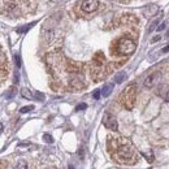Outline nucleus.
<instances>
[{"instance_id": "f257e3e1", "label": "nucleus", "mask_w": 169, "mask_h": 169, "mask_svg": "<svg viewBox=\"0 0 169 169\" xmlns=\"http://www.w3.org/2000/svg\"><path fill=\"white\" fill-rule=\"evenodd\" d=\"M108 152L117 164L122 165H134L139 161V152L135 146L124 137L108 138Z\"/></svg>"}, {"instance_id": "f03ea898", "label": "nucleus", "mask_w": 169, "mask_h": 169, "mask_svg": "<svg viewBox=\"0 0 169 169\" xmlns=\"http://www.w3.org/2000/svg\"><path fill=\"white\" fill-rule=\"evenodd\" d=\"M137 48V43L134 42V39L122 37L119 38L117 41L112 44V55L115 56H129L134 54V51Z\"/></svg>"}, {"instance_id": "7ed1b4c3", "label": "nucleus", "mask_w": 169, "mask_h": 169, "mask_svg": "<svg viewBox=\"0 0 169 169\" xmlns=\"http://www.w3.org/2000/svg\"><path fill=\"white\" fill-rule=\"evenodd\" d=\"M135 99H137V86L133 83V85L126 86V89L121 93L119 100L125 109L130 111L133 109L134 104H135Z\"/></svg>"}, {"instance_id": "20e7f679", "label": "nucleus", "mask_w": 169, "mask_h": 169, "mask_svg": "<svg viewBox=\"0 0 169 169\" xmlns=\"http://www.w3.org/2000/svg\"><path fill=\"white\" fill-rule=\"evenodd\" d=\"M99 5H100V3L98 0H83L81 4V9L85 13H93L95 11H98Z\"/></svg>"}, {"instance_id": "39448f33", "label": "nucleus", "mask_w": 169, "mask_h": 169, "mask_svg": "<svg viewBox=\"0 0 169 169\" xmlns=\"http://www.w3.org/2000/svg\"><path fill=\"white\" fill-rule=\"evenodd\" d=\"M103 124L106 125V128H108L112 132H117V129H119V125H117V120L115 119L112 115L109 113H106L103 117Z\"/></svg>"}, {"instance_id": "423d86ee", "label": "nucleus", "mask_w": 169, "mask_h": 169, "mask_svg": "<svg viewBox=\"0 0 169 169\" xmlns=\"http://www.w3.org/2000/svg\"><path fill=\"white\" fill-rule=\"evenodd\" d=\"M160 80H161V73H160V72H154L152 74H150L145 80V87H147V89L154 87V86L158 83Z\"/></svg>"}, {"instance_id": "0eeeda50", "label": "nucleus", "mask_w": 169, "mask_h": 169, "mask_svg": "<svg viewBox=\"0 0 169 169\" xmlns=\"http://www.w3.org/2000/svg\"><path fill=\"white\" fill-rule=\"evenodd\" d=\"M159 8L158 5H147L145 9H143V16L145 17H154L156 13H158Z\"/></svg>"}, {"instance_id": "6e6552de", "label": "nucleus", "mask_w": 169, "mask_h": 169, "mask_svg": "<svg viewBox=\"0 0 169 169\" xmlns=\"http://www.w3.org/2000/svg\"><path fill=\"white\" fill-rule=\"evenodd\" d=\"M112 90H113V83H107L103 87V90L100 91V93H102V95L104 98H107V96H109V94L112 93Z\"/></svg>"}, {"instance_id": "1a4fd4ad", "label": "nucleus", "mask_w": 169, "mask_h": 169, "mask_svg": "<svg viewBox=\"0 0 169 169\" xmlns=\"http://www.w3.org/2000/svg\"><path fill=\"white\" fill-rule=\"evenodd\" d=\"M16 94H17V89L15 86H12V87L8 89V91L5 93V99L7 100H12V99L16 96Z\"/></svg>"}, {"instance_id": "9d476101", "label": "nucleus", "mask_w": 169, "mask_h": 169, "mask_svg": "<svg viewBox=\"0 0 169 169\" xmlns=\"http://www.w3.org/2000/svg\"><path fill=\"white\" fill-rule=\"evenodd\" d=\"M125 80H126V73L125 72H120V73H117V74L115 76V82L116 83H121V82H124Z\"/></svg>"}, {"instance_id": "9b49d317", "label": "nucleus", "mask_w": 169, "mask_h": 169, "mask_svg": "<svg viewBox=\"0 0 169 169\" xmlns=\"http://www.w3.org/2000/svg\"><path fill=\"white\" fill-rule=\"evenodd\" d=\"M21 95H22L24 98H26V99H34V94L31 93V90H29V89H22L21 90Z\"/></svg>"}, {"instance_id": "f8f14e48", "label": "nucleus", "mask_w": 169, "mask_h": 169, "mask_svg": "<svg viewBox=\"0 0 169 169\" xmlns=\"http://www.w3.org/2000/svg\"><path fill=\"white\" fill-rule=\"evenodd\" d=\"M37 22H31V24H29V25H26V26H22V28H20V29H17V33H20V34H24L26 31H29L30 29H31V26H34Z\"/></svg>"}, {"instance_id": "ddd939ff", "label": "nucleus", "mask_w": 169, "mask_h": 169, "mask_svg": "<svg viewBox=\"0 0 169 169\" xmlns=\"http://www.w3.org/2000/svg\"><path fill=\"white\" fill-rule=\"evenodd\" d=\"M34 109V107L33 106H26V107H22L21 108V113H29V112H31Z\"/></svg>"}, {"instance_id": "4468645a", "label": "nucleus", "mask_w": 169, "mask_h": 169, "mask_svg": "<svg viewBox=\"0 0 169 169\" xmlns=\"http://www.w3.org/2000/svg\"><path fill=\"white\" fill-rule=\"evenodd\" d=\"M34 99H37V100L39 102H42V100H44V95H43L42 93H34Z\"/></svg>"}, {"instance_id": "2eb2a0df", "label": "nucleus", "mask_w": 169, "mask_h": 169, "mask_svg": "<svg viewBox=\"0 0 169 169\" xmlns=\"http://www.w3.org/2000/svg\"><path fill=\"white\" fill-rule=\"evenodd\" d=\"M43 141L47 142V143H52L54 142V138H52L50 134H44V135H43Z\"/></svg>"}, {"instance_id": "dca6fc26", "label": "nucleus", "mask_w": 169, "mask_h": 169, "mask_svg": "<svg viewBox=\"0 0 169 169\" xmlns=\"http://www.w3.org/2000/svg\"><path fill=\"white\" fill-rule=\"evenodd\" d=\"M15 63L17 65V68H21V59L18 55H15Z\"/></svg>"}, {"instance_id": "f3484780", "label": "nucleus", "mask_w": 169, "mask_h": 169, "mask_svg": "<svg viewBox=\"0 0 169 169\" xmlns=\"http://www.w3.org/2000/svg\"><path fill=\"white\" fill-rule=\"evenodd\" d=\"M86 108H87V106H86L85 103H82V104H78L76 107V111H82V109H86Z\"/></svg>"}, {"instance_id": "a211bd4d", "label": "nucleus", "mask_w": 169, "mask_h": 169, "mask_svg": "<svg viewBox=\"0 0 169 169\" xmlns=\"http://www.w3.org/2000/svg\"><path fill=\"white\" fill-rule=\"evenodd\" d=\"M16 168H28V164H26L25 161H20V163L16 165Z\"/></svg>"}, {"instance_id": "6ab92c4d", "label": "nucleus", "mask_w": 169, "mask_h": 169, "mask_svg": "<svg viewBox=\"0 0 169 169\" xmlns=\"http://www.w3.org/2000/svg\"><path fill=\"white\" fill-rule=\"evenodd\" d=\"M100 95H102V93H100L99 90H96V91H95V93L93 94V96H94V99H96V100H98V99L100 98Z\"/></svg>"}, {"instance_id": "aec40b11", "label": "nucleus", "mask_w": 169, "mask_h": 169, "mask_svg": "<svg viewBox=\"0 0 169 169\" xmlns=\"http://www.w3.org/2000/svg\"><path fill=\"white\" fill-rule=\"evenodd\" d=\"M18 82H20V76H18V72H16L15 73V83L17 85Z\"/></svg>"}, {"instance_id": "412c9836", "label": "nucleus", "mask_w": 169, "mask_h": 169, "mask_svg": "<svg viewBox=\"0 0 169 169\" xmlns=\"http://www.w3.org/2000/svg\"><path fill=\"white\" fill-rule=\"evenodd\" d=\"M163 96H164V99H165L167 102H169V90H167V91H165V94H164Z\"/></svg>"}, {"instance_id": "4be33fe9", "label": "nucleus", "mask_w": 169, "mask_h": 169, "mask_svg": "<svg viewBox=\"0 0 169 169\" xmlns=\"http://www.w3.org/2000/svg\"><path fill=\"white\" fill-rule=\"evenodd\" d=\"M156 25H158V21H155V22H154L152 25H151V28L148 29V31H152V30H154L155 28H156Z\"/></svg>"}, {"instance_id": "5701e85b", "label": "nucleus", "mask_w": 169, "mask_h": 169, "mask_svg": "<svg viewBox=\"0 0 169 169\" xmlns=\"http://www.w3.org/2000/svg\"><path fill=\"white\" fill-rule=\"evenodd\" d=\"M164 28H165V24H161V25H160L159 28H158V30H159V31H161V30H164Z\"/></svg>"}, {"instance_id": "b1692460", "label": "nucleus", "mask_w": 169, "mask_h": 169, "mask_svg": "<svg viewBox=\"0 0 169 169\" xmlns=\"http://www.w3.org/2000/svg\"><path fill=\"white\" fill-rule=\"evenodd\" d=\"M158 41H160V37L158 35V37H155L154 39H152V43H155V42H158Z\"/></svg>"}, {"instance_id": "393cba45", "label": "nucleus", "mask_w": 169, "mask_h": 169, "mask_svg": "<svg viewBox=\"0 0 169 169\" xmlns=\"http://www.w3.org/2000/svg\"><path fill=\"white\" fill-rule=\"evenodd\" d=\"M163 52H169V46H167V47H165V48H164V50H163Z\"/></svg>"}, {"instance_id": "a878e982", "label": "nucleus", "mask_w": 169, "mask_h": 169, "mask_svg": "<svg viewBox=\"0 0 169 169\" xmlns=\"http://www.w3.org/2000/svg\"><path fill=\"white\" fill-rule=\"evenodd\" d=\"M3 129H4V126H3V124L0 122V134H2V132H3Z\"/></svg>"}, {"instance_id": "bb28decb", "label": "nucleus", "mask_w": 169, "mask_h": 169, "mask_svg": "<svg viewBox=\"0 0 169 169\" xmlns=\"http://www.w3.org/2000/svg\"><path fill=\"white\" fill-rule=\"evenodd\" d=\"M117 2H121V3H128L129 0H117Z\"/></svg>"}, {"instance_id": "cd10ccee", "label": "nucleus", "mask_w": 169, "mask_h": 169, "mask_svg": "<svg viewBox=\"0 0 169 169\" xmlns=\"http://www.w3.org/2000/svg\"><path fill=\"white\" fill-rule=\"evenodd\" d=\"M51 2H52V3H56V2H57V0H51Z\"/></svg>"}]
</instances>
